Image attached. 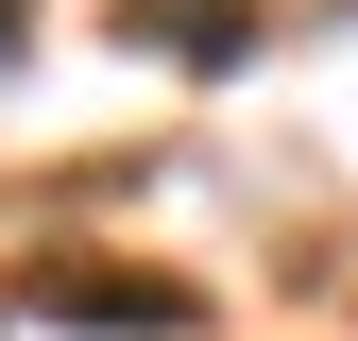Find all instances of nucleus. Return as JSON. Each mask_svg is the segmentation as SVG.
Returning <instances> with one entry per match:
<instances>
[{
  "instance_id": "nucleus-1",
  "label": "nucleus",
  "mask_w": 358,
  "mask_h": 341,
  "mask_svg": "<svg viewBox=\"0 0 358 341\" xmlns=\"http://www.w3.org/2000/svg\"><path fill=\"white\" fill-rule=\"evenodd\" d=\"M17 307L34 324H85V341H188V273H120V256H34L17 273Z\"/></svg>"
},
{
  "instance_id": "nucleus-2",
  "label": "nucleus",
  "mask_w": 358,
  "mask_h": 341,
  "mask_svg": "<svg viewBox=\"0 0 358 341\" xmlns=\"http://www.w3.org/2000/svg\"><path fill=\"white\" fill-rule=\"evenodd\" d=\"M120 52H171V68H239V52H256V0H120Z\"/></svg>"
},
{
  "instance_id": "nucleus-3",
  "label": "nucleus",
  "mask_w": 358,
  "mask_h": 341,
  "mask_svg": "<svg viewBox=\"0 0 358 341\" xmlns=\"http://www.w3.org/2000/svg\"><path fill=\"white\" fill-rule=\"evenodd\" d=\"M0 52H17V0H0Z\"/></svg>"
}]
</instances>
